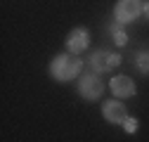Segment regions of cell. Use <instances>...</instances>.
Masks as SVG:
<instances>
[{"instance_id": "3957f363", "label": "cell", "mask_w": 149, "mask_h": 142, "mask_svg": "<svg viewBox=\"0 0 149 142\" xmlns=\"http://www.w3.org/2000/svg\"><path fill=\"white\" fill-rule=\"evenodd\" d=\"M121 64V55L118 52H109V50H95L90 55V66L97 71V74H107V71L116 69Z\"/></svg>"}, {"instance_id": "30bf717a", "label": "cell", "mask_w": 149, "mask_h": 142, "mask_svg": "<svg viewBox=\"0 0 149 142\" xmlns=\"http://www.w3.org/2000/svg\"><path fill=\"white\" fill-rule=\"evenodd\" d=\"M123 130L133 135V133L137 130V118H133V116H128V118H125V123H123Z\"/></svg>"}, {"instance_id": "277c9868", "label": "cell", "mask_w": 149, "mask_h": 142, "mask_svg": "<svg viewBox=\"0 0 149 142\" xmlns=\"http://www.w3.org/2000/svg\"><path fill=\"white\" fill-rule=\"evenodd\" d=\"M78 93H81V97H85L88 102L100 100L102 93H104V83L100 81L97 74H85V76L78 81Z\"/></svg>"}, {"instance_id": "8992f818", "label": "cell", "mask_w": 149, "mask_h": 142, "mask_svg": "<svg viewBox=\"0 0 149 142\" xmlns=\"http://www.w3.org/2000/svg\"><path fill=\"white\" fill-rule=\"evenodd\" d=\"M88 43H90V33L85 29H73L66 36V47L71 55H81L83 50H88Z\"/></svg>"}, {"instance_id": "8fae6325", "label": "cell", "mask_w": 149, "mask_h": 142, "mask_svg": "<svg viewBox=\"0 0 149 142\" xmlns=\"http://www.w3.org/2000/svg\"><path fill=\"white\" fill-rule=\"evenodd\" d=\"M144 14L149 17V3H144Z\"/></svg>"}, {"instance_id": "ba28073f", "label": "cell", "mask_w": 149, "mask_h": 142, "mask_svg": "<svg viewBox=\"0 0 149 142\" xmlns=\"http://www.w3.org/2000/svg\"><path fill=\"white\" fill-rule=\"evenodd\" d=\"M109 33L114 36L116 45H125V43H128V36H125V31H123V26H121V24L111 22V24H109Z\"/></svg>"}, {"instance_id": "9c48e42d", "label": "cell", "mask_w": 149, "mask_h": 142, "mask_svg": "<svg viewBox=\"0 0 149 142\" xmlns=\"http://www.w3.org/2000/svg\"><path fill=\"white\" fill-rule=\"evenodd\" d=\"M140 74H149V52H140L137 55V62H135Z\"/></svg>"}, {"instance_id": "7a4b0ae2", "label": "cell", "mask_w": 149, "mask_h": 142, "mask_svg": "<svg viewBox=\"0 0 149 142\" xmlns=\"http://www.w3.org/2000/svg\"><path fill=\"white\" fill-rule=\"evenodd\" d=\"M142 12H144V3H140V0H121L114 7V22L125 26L128 22L137 19Z\"/></svg>"}, {"instance_id": "52a82bcc", "label": "cell", "mask_w": 149, "mask_h": 142, "mask_svg": "<svg viewBox=\"0 0 149 142\" xmlns=\"http://www.w3.org/2000/svg\"><path fill=\"white\" fill-rule=\"evenodd\" d=\"M111 93H114L116 97H133L137 93V88H135V83L128 76H116L114 81H111Z\"/></svg>"}, {"instance_id": "6da1fadb", "label": "cell", "mask_w": 149, "mask_h": 142, "mask_svg": "<svg viewBox=\"0 0 149 142\" xmlns=\"http://www.w3.org/2000/svg\"><path fill=\"white\" fill-rule=\"evenodd\" d=\"M83 69V59L71 55V52H64V55H57L50 62V74L52 78H57L59 83H66L71 78H76Z\"/></svg>"}, {"instance_id": "5b68a950", "label": "cell", "mask_w": 149, "mask_h": 142, "mask_svg": "<svg viewBox=\"0 0 149 142\" xmlns=\"http://www.w3.org/2000/svg\"><path fill=\"white\" fill-rule=\"evenodd\" d=\"M102 114H104V118H107L109 123H114V126H123L125 118H128V109H125V104L118 102V100H109V102H104Z\"/></svg>"}]
</instances>
